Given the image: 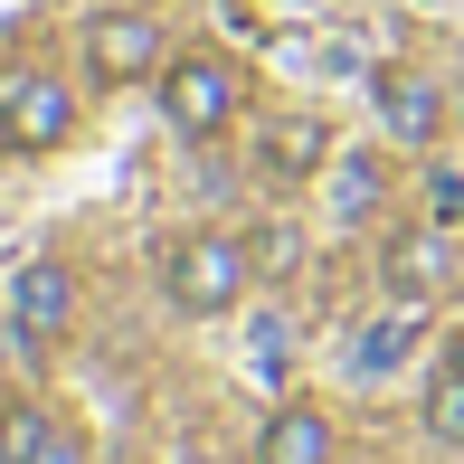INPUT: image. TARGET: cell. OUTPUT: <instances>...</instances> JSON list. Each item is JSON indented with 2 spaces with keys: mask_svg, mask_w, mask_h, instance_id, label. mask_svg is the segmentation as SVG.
<instances>
[{
  "mask_svg": "<svg viewBox=\"0 0 464 464\" xmlns=\"http://www.w3.org/2000/svg\"><path fill=\"white\" fill-rule=\"evenodd\" d=\"M427 199H436V227H455V218H464V180H455V171H436V180H427Z\"/></svg>",
  "mask_w": 464,
  "mask_h": 464,
  "instance_id": "obj_14",
  "label": "cell"
},
{
  "mask_svg": "<svg viewBox=\"0 0 464 464\" xmlns=\"http://www.w3.org/2000/svg\"><path fill=\"white\" fill-rule=\"evenodd\" d=\"M446 370H464V332H455V351H446Z\"/></svg>",
  "mask_w": 464,
  "mask_h": 464,
  "instance_id": "obj_16",
  "label": "cell"
},
{
  "mask_svg": "<svg viewBox=\"0 0 464 464\" xmlns=\"http://www.w3.org/2000/svg\"><path fill=\"white\" fill-rule=\"evenodd\" d=\"M152 57H161V29H152L142 10H104L95 29H86V67L114 76V86H123V76H142Z\"/></svg>",
  "mask_w": 464,
  "mask_h": 464,
  "instance_id": "obj_6",
  "label": "cell"
},
{
  "mask_svg": "<svg viewBox=\"0 0 464 464\" xmlns=\"http://www.w3.org/2000/svg\"><path fill=\"white\" fill-rule=\"evenodd\" d=\"M161 104H171L180 133H218V123L237 114V67H227V57H171V67H161Z\"/></svg>",
  "mask_w": 464,
  "mask_h": 464,
  "instance_id": "obj_3",
  "label": "cell"
},
{
  "mask_svg": "<svg viewBox=\"0 0 464 464\" xmlns=\"http://www.w3.org/2000/svg\"><path fill=\"white\" fill-rule=\"evenodd\" d=\"M417 332H427V323H417V304H398L389 323H361V342H351V370H361V379H389V370L417 351Z\"/></svg>",
  "mask_w": 464,
  "mask_h": 464,
  "instance_id": "obj_10",
  "label": "cell"
},
{
  "mask_svg": "<svg viewBox=\"0 0 464 464\" xmlns=\"http://www.w3.org/2000/svg\"><path fill=\"white\" fill-rule=\"evenodd\" d=\"M0 455H10V464H86L76 436L57 427V417H38V408H10V417H0Z\"/></svg>",
  "mask_w": 464,
  "mask_h": 464,
  "instance_id": "obj_9",
  "label": "cell"
},
{
  "mask_svg": "<svg viewBox=\"0 0 464 464\" xmlns=\"http://www.w3.org/2000/svg\"><path fill=\"white\" fill-rule=\"evenodd\" d=\"M256 266H266V276H285V266H294V237H285V227H266V237H256Z\"/></svg>",
  "mask_w": 464,
  "mask_h": 464,
  "instance_id": "obj_15",
  "label": "cell"
},
{
  "mask_svg": "<svg viewBox=\"0 0 464 464\" xmlns=\"http://www.w3.org/2000/svg\"><path fill=\"white\" fill-rule=\"evenodd\" d=\"M67 133H76L67 76H38V67H10V76H0V142H10V152H57Z\"/></svg>",
  "mask_w": 464,
  "mask_h": 464,
  "instance_id": "obj_2",
  "label": "cell"
},
{
  "mask_svg": "<svg viewBox=\"0 0 464 464\" xmlns=\"http://www.w3.org/2000/svg\"><path fill=\"white\" fill-rule=\"evenodd\" d=\"M379 276L398 285V304H427V294H446V285H455V246H446V227H408V237H389V246H379Z\"/></svg>",
  "mask_w": 464,
  "mask_h": 464,
  "instance_id": "obj_4",
  "label": "cell"
},
{
  "mask_svg": "<svg viewBox=\"0 0 464 464\" xmlns=\"http://www.w3.org/2000/svg\"><path fill=\"white\" fill-rule=\"evenodd\" d=\"M427 427L446 436V446H464V370H446V379L427 389Z\"/></svg>",
  "mask_w": 464,
  "mask_h": 464,
  "instance_id": "obj_12",
  "label": "cell"
},
{
  "mask_svg": "<svg viewBox=\"0 0 464 464\" xmlns=\"http://www.w3.org/2000/svg\"><path fill=\"white\" fill-rule=\"evenodd\" d=\"M256 379H285V323H276V313L256 323Z\"/></svg>",
  "mask_w": 464,
  "mask_h": 464,
  "instance_id": "obj_13",
  "label": "cell"
},
{
  "mask_svg": "<svg viewBox=\"0 0 464 464\" xmlns=\"http://www.w3.org/2000/svg\"><path fill=\"white\" fill-rule=\"evenodd\" d=\"M256 464H332V417L323 408H276L256 436Z\"/></svg>",
  "mask_w": 464,
  "mask_h": 464,
  "instance_id": "obj_7",
  "label": "cell"
},
{
  "mask_svg": "<svg viewBox=\"0 0 464 464\" xmlns=\"http://www.w3.org/2000/svg\"><path fill=\"white\" fill-rule=\"evenodd\" d=\"M246 276H256V246L227 237V227H189L171 256H161V285H171L180 313H227L246 294Z\"/></svg>",
  "mask_w": 464,
  "mask_h": 464,
  "instance_id": "obj_1",
  "label": "cell"
},
{
  "mask_svg": "<svg viewBox=\"0 0 464 464\" xmlns=\"http://www.w3.org/2000/svg\"><path fill=\"white\" fill-rule=\"evenodd\" d=\"M313 161H323V123H276V133H266V171H294V180H304L313 171Z\"/></svg>",
  "mask_w": 464,
  "mask_h": 464,
  "instance_id": "obj_11",
  "label": "cell"
},
{
  "mask_svg": "<svg viewBox=\"0 0 464 464\" xmlns=\"http://www.w3.org/2000/svg\"><path fill=\"white\" fill-rule=\"evenodd\" d=\"M370 95H379V114H389V133H408V142L436 133V86H427L417 67H379Z\"/></svg>",
  "mask_w": 464,
  "mask_h": 464,
  "instance_id": "obj_8",
  "label": "cell"
},
{
  "mask_svg": "<svg viewBox=\"0 0 464 464\" xmlns=\"http://www.w3.org/2000/svg\"><path fill=\"white\" fill-rule=\"evenodd\" d=\"M10 323H19V342H29V351L67 342V323H76V285H67V266H29V276L10 285Z\"/></svg>",
  "mask_w": 464,
  "mask_h": 464,
  "instance_id": "obj_5",
  "label": "cell"
}]
</instances>
